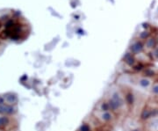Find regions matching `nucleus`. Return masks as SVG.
Instances as JSON below:
<instances>
[{"label":"nucleus","mask_w":158,"mask_h":131,"mask_svg":"<svg viewBox=\"0 0 158 131\" xmlns=\"http://www.w3.org/2000/svg\"><path fill=\"white\" fill-rule=\"evenodd\" d=\"M107 102L110 107V111H117L125 105V99L118 91L111 93V96Z\"/></svg>","instance_id":"obj_1"},{"label":"nucleus","mask_w":158,"mask_h":131,"mask_svg":"<svg viewBox=\"0 0 158 131\" xmlns=\"http://www.w3.org/2000/svg\"><path fill=\"white\" fill-rule=\"evenodd\" d=\"M18 113V106L8 105L6 103L0 104V115L12 117Z\"/></svg>","instance_id":"obj_2"},{"label":"nucleus","mask_w":158,"mask_h":131,"mask_svg":"<svg viewBox=\"0 0 158 131\" xmlns=\"http://www.w3.org/2000/svg\"><path fill=\"white\" fill-rule=\"evenodd\" d=\"M5 103L8 105H12V106H18V97L15 93H6L2 95Z\"/></svg>","instance_id":"obj_3"},{"label":"nucleus","mask_w":158,"mask_h":131,"mask_svg":"<svg viewBox=\"0 0 158 131\" xmlns=\"http://www.w3.org/2000/svg\"><path fill=\"white\" fill-rule=\"evenodd\" d=\"M98 119L102 123H109L114 119V115L111 111H100L98 114Z\"/></svg>","instance_id":"obj_4"},{"label":"nucleus","mask_w":158,"mask_h":131,"mask_svg":"<svg viewBox=\"0 0 158 131\" xmlns=\"http://www.w3.org/2000/svg\"><path fill=\"white\" fill-rule=\"evenodd\" d=\"M138 85L142 88L144 89H148L150 88L151 85L153 84V81L151 80V78H149L148 77H142L138 79Z\"/></svg>","instance_id":"obj_5"},{"label":"nucleus","mask_w":158,"mask_h":131,"mask_svg":"<svg viewBox=\"0 0 158 131\" xmlns=\"http://www.w3.org/2000/svg\"><path fill=\"white\" fill-rule=\"evenodd\" d=\"M12 117L7 116V115H0V129H4L6 128L10 124H11V119Z\"/></svg>","instance_id":"obj_6"},{"label":"nucleus","mask_w":158,"mask_h":131,"mask_svg":"<svg viewBox=\"0 0 158 131\" xmlns=\"http://www.w3.org/2000/svg\"><path fill=\"white\" fill-rule=\"evenodd\" d=\"M143 49V45L142 44L141 42L137 41V42H135L134 44H133L131 46V51L134 54H137V53H140Z\"/></svg>","instance_id":"obj_7"},{"label":"nucleus","mask_w":158,"mask_h":131,"mask_svg":"<svg viewBox=\"0 0 158 131\" xmlns=\"http://www.w3.org/2000/svg\"><path fill=\"white\" fill-rule=\"evenodd\" d=\"M152 111L151 110H149V109H144V110L142 111V115H141V118H142V120H148V118H150L151 117V115H152Z\"/></svg>","instance_id":"obj_8"},{"label":"nucleus","mask_w":158,"mask_h":131,"mask_svg":"<svg viewBox=\"0 0 158 131\" xmlns=\"http://www.w3.org/2000/svg\"><path fill=\"white\" fill-rule=\"evenodd\" d=\"M150 93L154 96H158V83H155L151 85Z\"/></svg>","instance_id":"obj_9"},{"label":"nucleus","mask_w":158,"mask_h":131,"mask_svg":"<svg viewBox=\"0 0 158 131\" xmlns=\"http://www.w3.org/2000/svg\"><path fill=\"white\" fill-rule=\"evenodd\" d=\"M124 99H125V101H126L128 105H132V104L133 103V100H134L133 94V93H127V94L125 96Z\"/></svg>","instance_id":"obj_10"},{"label":"nucleus","mask_w":158,"mask_h":131,"mask_svg":"<svg viewBox=\"0 0 158 131\" xmlns=\"http://www.w3.org/2000/svg\"><path fill=\"white\" fill-rule=\"evenodd\" d=\"M78 131H92V128L88 123H82L78 128Z\"/></svg>","instance_id":"obj_11"},{"label":"nucleus","mask_w":158,"mask_h":131,"mask_svg":"<svg viewBox=\"0 0 158 131\" xmlns=\"http://www.w3.org/2000/svg\"><path fill=\"white\" fill-rule=\"evenodd\" d=\"M125 61H126V62H127L128 65H130V66H132V65H133V63H134V59H133V57L130 54H127V55L126 56Z\"/></svg>","instance_id":"obj_12"},{"label":"nucleus","mask_w":158,"mask_h":131,"mask_svg":"<svg viewBox=\"0 0 158 131\" xmlns=\"http://www.w3.org/2000/svg\"><path fill=\"white\" fill-rule=\"evenodd\" d=\"M155 42L154 39H148L146 41V47L148 49H153L155 47Z\"/></svg>","instance_id":"obj_13"},{"label":"nucleus","mask_w":158,"mask_h":131,"mask_svg":"<svg viewBox=\"0 0 158 131\" xmlns=\"http://www.w3.org/2000/svg\"><path fill=\"white\" fill-rule=\"evenodd\" d=\"M148 34L147 32H144L143 34H141V38H142V39H146V38L148 37Z\"/></svg>","instance_id":"obj_14"},{"label":"nucleus","mask_w":158,"mask_h":131,"mask_svg":"<svg viewBox=\"0 0 158 131\" xmlns=\"http://www.w3.org/2000/svg\"><path fill=\"white\" fill-rule=\"evenodd\" d=\"M154 53H155V57H158V49H155Z\"/></svg>","instance_id":"obj_15"},{"label":"nucleus","mask_w":158,"mask_h":131,"mask_svg":"<svg viewBox=\"0 0 158 131\" xmlns=\"http://www.w3.org/2000/svg\"><path fill=\"white\" fill-rule=\"evenodd\" d=\"M156 115H158V109H157V110H156Z\"/></svg>","instance_id":"obj_16"},{"label":"nucleus","mask_w":158,"mask_h":131,"mask_svg":"<svg viewBox=\"0 0 158 131\" xmlns=\"http://www.w3.org/2000/svg\"><path fill=\"white\" fill-rule=\"evenodd\" d=\"M0 131H3V130H2V129H0Z\"/></svg>","instance_id":"obj_17"}]
</instances>
